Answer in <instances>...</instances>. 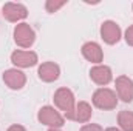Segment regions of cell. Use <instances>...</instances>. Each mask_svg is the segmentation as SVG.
<instances>
[{
  "label": "cell",
  "mask_w": 133,
  "mask_h": 131,
  "mask_svg": "<svg viewBox=\"0 0 133 131\" xmlns=\"http://www.w3.org/2000/svg\"><path fill=\"white\" fill-rule=\"evenodd\" d=\"M90 77L98 85H107L111 80V69L108 66H102V65L95 66L90 71Z\"/></svg>",
  "instance_id": "cell-12"
},
{
  "label": "cell",
  "mask_w": 133,
  "mask_h": 131,
  "mask_svg": "<svg viewBox=\"0 0 133 131\" xmlns=\"http://www.w3.org/2000/svg\"><path fill=\"white\" fill-rule=\"evenodd\" d=\"M82 54H84V57H85L87 60H90V62H93V63L102 62V57H104L101 46L98 43H95V42L85 43V45L82 46Z\"/></svg>",
  "instance_id": "cell-11"
},
{
  "label": "cell",
  "mask_w": 133,
  "mask_h": 131,
  "mask_svg": "<svg viewBox=\"0 0 133 131\" xmlns=\"http://www.w3.org/2000/svg\"><path fill=\"white\" fill-rule=\"evenodd\" d=\"M14 40L22 48H30L36 40V34L28 23H20L14 30Z\"/></svg>",
  "instance_id": "cell-3"
},
{
  "label": "cell",
  "mask_w": 133,
  "mask_h": 131,
  "mask_svg": "<svg viewBox=\"0 0 133 131\" xmlns=\"http://www.w3.org/2000/svg\"><path fill=\"white\" fill-rule=\"evenodd\" d=\"M125 40H127V43H129L130 46H133V25L125 31Z\"/></svg>",
  "instance_id": "cell-16"
},
{
  "label": "cell",
  "mask_w": 133,
  "mask_h": 131,
  "mask_svg": "<svg viewBox=\"0 0 133 131\" xmlns=\"http://www.w3.org/2000/svg\"><path fill=\"white\" fill-rule=\"evenodd\" d=\"M3 80L5 83L11 88V90H20L25 86V82H26V77L22 71L19 69H8L5 74H3Z\"/></svg>",
  "instance_id": "cell-8"
},
{
  "label": "cell",
  "mask_w": 133,
  "mask_h": 131,
  "mask_svg": "<svg viewBox=\"0 0 133 131\" xmlns=\"http://www.w3.org/2000/svg\"><path fill=\"white\" fill-rule=\"evenodd\" d=\"M8 131H26L23 127H20V125H12V127H9Z\"/></svg>",
  "instance_id": "cell-18"
},
{
  "label": "cell",
  "mask_w": 133,
  "mask_h": 131,
  "mask_svg": "<svg viewBox=\"0 0 133 131\" xmlns=\"http://www.w3.org/2000/svg\"><path fill=\"white\" fill-rule=\"evenodd\" d=\"M11 60L20 68H30L37 63V54L31 51H14L11 54Z\"/></svg>",
  "instance_id": "cell-7"
},
{
  "label": "cell",
  "mask_w": 133,
  "mask_h": 131,
  "mask_svg": "<svg viewBox=\"0 0 133 131\" xmlns=\"http://www.w3.org/2000/svg\"><path fill=\"white\" fill-rule=\"evenodd\" d=\"M81 131H102L99 125H95V123H90V125H85V127H82V130Z\"/></svg>",
  "instance_id": "cell-17"
},
{
  "label": "cell",
  "mask_w": 133,
  "mask_h": 131,
  "mask_svg": "<svg viewBox=\"0 0 133 131\" xmlns=\"http://www.w3.org/2000/svg\"><path fill=\"white\" fill-rule=\"evenodd\" d=\"M116 90H118V94L119 99H122L124 102H132L133 100V80L125 77V76H121L116 79Z\"/></svg>",
  "instance_id": "cell-9"
},
{
  "label": "cell",
  "mask_w": 133,
  "mask_h": 131,
  "mask_svg": "<svg viewBox=\"0 0 133 131\" xmlns=\"http://www.w3.org/2000/svg\"><path fill=\"white\" fill-rule=\"evenodd\" d=\"M37 117H39V120H40L42 123L50 125V127H53V128H59V127L64 125L62 116H61L54 108H51V106H43V108L39 111Z\"/></svg>",
  "instance_id": "cell-4"
},
{
  "label": "cell",
  "mask_w": 133,
  "mask_h": 131,
  "mask_svg": "<svg viewBox=\"0 0 133 131\" xmlns=\"http://www.w3.org/2000/svg\"><path fill=\"white\" fill-rule=\"evenodd\" d=\"M50 131H59V130H54V128H51V130H50Z\"/></svg>",
  "instance_id": "cell-20"
},
{
  "label": "cell",
  "mask_w": 133,
  "mask_h": 131,
  "mask_svg": "<svg viewBox=\"0 0 133 131\" xmlns=\"http://www.w3.org/2000/svg\"><path fill=\"white\" fill-rule=\"evenodd\" d=\"M118 122L122 130L133 131V113L132 111H121L118 116Z\"/></svg>",
  "instance_id": "cell-14"
},
{
  "label": "cell",
  "mask_w": 133,
  "mask_h": 131,
  "mask_svg": "<svg viewBox=\"0 0 133 131\" xmlns=\"http://www.w3.org/2000/svg\"><path fill=\"white\" fill-rule=\"evenodd\" d=\"M101 35H102V39H104L105 43L115 45L121 39V28L115 22H111V20L104 22L102 26H101Z\"/></svg>",
  "instance_id": "cell-5"
},
{
  "label": "cell",
  "mask_w": 133,
  "mask_h": 131,
  "mask_svg": "<svg viewBox=\"0 0 133 131\" xmlns=\"http://www.w3.org/2000/svg\"><path fill=\"white\" fill-rule=\"evenodd\" d=\"M54 102L65 113V116L68 119H74V111H76V108H74V96H73V93L70 90L59 88L56 91V94H54Z\"/></svg>",
  "instance_id": "cell-1"
},
{
  "label": "cell",
  "mask_w": 133,
  "mask_h": 131,
  "mask_svg": "<svg viewBox=\"0 0 133 131\" xmlns=\"http://www.w3.org/2000/svg\"><path fill=\"white\" fill-rule=\"evenodd\" d=\"M39 77L43 80V82H54L57 80L59 74H61V69L59 66L53 62H46V63H42L39 66V71H37Z\"/></svg>",
  "instance_id": "cell-10"
},
{
  "label": "cell",
  "mask_w": 133,
  "mask_h": 131,
  "mask_svg": "<svg viewBox=\"0 0 133 131\" xmlns=\"http://www.w3.org/2000/svg\"><path fill=\"white\" fill-rule=\"evenodd\" d=\"M65 3H66V2H56V0H48V2L45 3V8H46V11H48V12H54V11H57L59 8H62Z\"/></svg>",
  "instance_id": "cell-15"
},
{
  "label": "cell",
  "mask_w": 133,
  "mask_h": 131,
  "mask_svg": "<svg viewBox=\"0 0 133 131\" xmlns=\"http://www.w3.org/2000/svg\"><path fill=\"white\" fill-rule=\"evenodd\" d=\"M105 131H119V130H116V128H108V130H105Z\"/></svg>",
  "instance_id": "cell-19"
},
{
  "label": "cell",
  "mask_w": 133,
  "mask_h": 131,
  "mask_svg": "<svg viewBox=\"0 0 133 131\" xmlns=\"http://www.w3.org/2000/svg\"><path fill=\"white\" fill-rule=\"evenodd\" d=\"M91 117V106L87 102H79L74 111V120L77 122H87Z\"/></svg>",
  "instance_id": "cell-13"
},
{
  "label": "cell",
  "mask_w": 133,
  "mask_h": 131,
  "mask_svg": "<svg viewBox=\"0 0 133 131\" xmlns=\"http://www.w3.org/2000/svg\"><path fill=\"white\" fill-rule=\"evenodd\" d=\"M93 103L101 110H113L118 105V99L111 90L101 88L93 94Z\"/></svg>",
  "instance_id": "cell-2"
},
{
  "label": "cell",
  "mask_w": 133,
  "mask_h": 131,
  "mask_svg": "<svg viewBox=\"0 0 133 131\" xmlns=\"http://www.w3.org/2000/svg\"><path fill=\"white\" fill-rule=\"evenodd\" d=\"M3 16L9 22H17V20L25 19L28 16V11L20 3H5V6H3Z\"/></svg>",
  "instance_id": "cell-6"
}]
</instances>
